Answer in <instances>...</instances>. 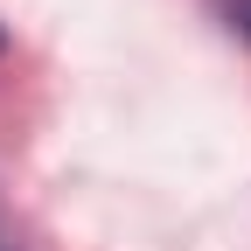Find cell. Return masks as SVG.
<instances>
[{"instance_id": "1", "label": "cell", "mask_w": 251, "mask_h": 251, "mask_svg": "<svg viewBox=\"0 0 251 251\" xmlns=\"http://www.w3.org/2000/svg\"><path fill=\"white\" fill-rule=\"evenodd\" d=\"M216 7H224V21L237 28V35L251 42V0H216Z\"/></svg>"}]
</instances>
